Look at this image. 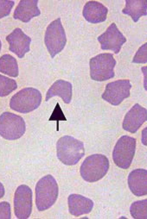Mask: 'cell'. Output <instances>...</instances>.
I'll use <instances>...</instances> for the list:
<instances>
[{
  "instance_id": "obj_1",
  "label": "cell",
  "mask_w": 147,
  "mask_h": 219,
  "mask_svg": "<svg viewBox=\"0 0 147 219\" xmlns=\"http://www.w3.org/2000/svg\"><path fill=\"white\" fill-rule=\"evenodd\" d=\"M35 202L38 211L45 210L55 203L59 193L56 180L51 175L48 174L40 179L36 184Z\"/></svg>"
},
{
  "instance_id": "obj_2",
  "label": "cell",
  "mask_w": 147,
  "mask_h": 219,
  "mask_svg": "<svg viewBox=\"0 0 147 219\" xmlns=\"http://www.w3.org/2000/svg\"><path fill=\"white\" fill-rule=\"evenodd\" d=\"M56 148L58 158L67 165L76 164L85 155L83 143L70 136L60 138L57 143Z\"/></svg>"
},
{
  "instance_id": "obj_3",
  "label": "cell",
  "mask_w": 147,
  "mask_h": 219,
  "mask_svg": "<svg viewBox=\"0 0 147 219\" xmlns=\"http://www.w3.org/2000/svg\"><path fill=\"white\" fill-rule=\"evenodd\" d=\"M109 167L107 158L100 154H95L87 157L82 163L80 173L82 179L93 182L102 178L107 174Z\"/></svg>"
},
{
  "instance_id": "obj_4",
  "label": "cell",
  "mask_w": 147,
  "mask_h": 219,
  "mask_svg": "<svg viewBox=\"0 0 147 219\" xmlns=\"http://www.w3.org/2000/svg\"><path fill=\"white\" fill-rule=\"evenodd\" d=\"M42 95L37 89L31 87L23 88L11 97L9 106L12 110L26 114L36 109L42 101Z\"/></svg>"
},
{
  "instance_id": "obj_5",
  "label": "cell",
  "mask_w": 147,
  "mask_h": 219,
  "mask_svg": "<svg viewBox=\"0 0 147 219\" xmlns=\"http://www.w3.org/2000/svg\"><path fill=\"white\" fill-rule=\"evenodd\" d=\"M113 55L110 53H101L90 59V75L92 79L103 81L114 77V69L116 61Z\"/></svg>"
},
{
  "instance_id": "obj_6",
  "label": "cell",
  "mask_w": 147,
  "mask_h": 219,
  "mask_svg": "<svg viewBox=\"0 0 147 219\" xmlns=\"http://www.w3.org/2000/svg\"><path fill=\"white\" fill-rule=\"evenodd\" d=\"M44 41L52 58L63 49L67 38L60 18L53 20L48 25L45 32Z\"/></svg>"
},
{
  "instance_id": "obj_7",
  "label": "cell",
  "mask_w": 147,
  "mask_h": 219,
  "mask_svg": "<svg viewBox=\"0 0 147 219\" xmlns=\"http://www.w3.org/2000/svg\"><path fill=\"white\" fill-rule=\"evenodd\" d=\"M136 139L127 135L121 136L117 141L113 152L114 162L119 167L127 169L130 166L134 156Z\"/></svg>"
},
{
  "instance_id": "obj_8",
  "label": "cell",
  "mask_w": 147,
  "mask_h": 219,
  "mask_svg": "<svg viewBox=\"0 0 147 219\" xmlns=\"http://www.w3.org/2000/svg\"><path fill=\"white\" fill-rule=\"evenodd\" d=\"M26 126L23 118L10 112L0 116V135L9 140L18 139L25 133Z\"/></svg>"
},
{
  "instance_id": "obj_9",
  "label": "cell",
  "mask_w": 147,
  "mask_h": 219,
  "mask_svg": "<svg viewBox=\"0 0 147 219\" xmlns=\"http://www.w3.org/2000/svg\"><path fill=\"white\" fill-rule=\"evenodd\" d=\"M131 87L129 79H120L109 83L106 86L102 98L112 105H118L129 97Z\"/></svg>"
},
{
  "instance_id": "obj_10",
  "label": "cell",
  "mask_w": 147,
  "mask_h": 219,
  "mask_svg": "<svg viewBox=\"0 0 147 219\" xmlns=\"http://www.w3.org/2000/svg\"><path fill=\"white\" fill-rule=\"evenodd\" d=\"M32 192L28 185L23 184L16 189L13 204L15 214L19 219H26L30 216L32 209Z\"/></svg>"
},
{
  "instance_id": "obj_11",
  "label": "cell",
  "mask_w": 147,
  "mask_h": 219,
  "mask_svg": "<svg viewBox=\"0 0 147 219\" xmlns=\"http://www.w3.org/2000/svg\"><path fill=\"white\" fill-rule=\"evenodd\" d=\"M97 40L102 50H111L116 54L119 52L122 46L127 41L114 23H112L105 32L99 36Z\"/></svg>"
},
{
  "instance_id": "obj_12",
  "label": "cell",
  "mask_w": 147,
  "mask_h": 219,
  "mask_svg": "<svg viewBox=\"0 0 147 219\" xmlns=\"http://www.w3.org/2000/svg\"><path fill=\"white\" fill-rule=\"evenodd\" d=\"M146 120V109L137 103L125 114L123 122L122 127L126 131L134 133Z\"/></svg>"
},
{
  "instance_id": "obj_13",
  "label": "cell",
  "mask_w": 147,
  "mask_h": 219,
  "mask_svg": "<svg viewBox=\"0 0 147 219\" xmlns=\"http://www.w3.org/2000/svg\"><path fill=\"white\" fill-rule=\"evenodd\" d=\"M9 44V50L19 58H22L30 50V38L19 28H16L6 38Z\"/></svg>"
},
{
  "instance_id": "obj_14",
  "label": "cell",
  "mask_w": 147,
  "mask_h": 219,
  "mask_svg": "<svg viewBox=\"0 0 147 219\" xmlns=\"http://www.w3.org/2000/svg\"><path fill=\"white\" fill-rule=\"evenodd\" d=\"M108 8L102 3L95 1H89L84 6L82 15L88 22L96 24L107 19Z\"/></svg>"
},
{
  "instance_id": "obj_15",
  "label": "cell",
  "mask_w": 147,
  "mask_h": 219,
  "mask_svg": "<svg viewBox=\"0 0 147 219\" xmlns=\"http://www.w3.org/2000/svg\"><path fill=\"white\" fill-rule=\"evenodd\" d=\"M128 184L131 192L137 196L147 194V171L143 169H134L129 173Z\"/></svg>"
},
{
  "instance_id": "obj_16",
  "label": "cell",
  "mask_w": 147,
  "mask_h": 219,
  "mask_svg": "<svg viewBox=\"0 0 147 219\" xmlns=\"http://www.w3.org/2000/svg\"><path fill=\"white\" fill-rule=\"evenodd\" d=\"M68 203L69 212L76 216L89 213L94 206L92 200L76 194H72L69 195Z\"/></svg>"
},
{
  "instance_id": "obj_17",
  "label": "cell",
  "mask_w": 147,
  "mask_h": 219,
  "mask_svg": "<svg viewBox=\"0 0 147 219\" xmlns=\"http://www.w3.org/2000/svg\"><path fill=\"white\" fill-rule=\"evenodd\" d=\"M38 0H21L16 8L13 17L24 22H28L33 17L39 15L40 10Z\"/></svg>"
},
{
  "instance_id": "obj_18",
  "label": "cell",
  "mask_w": 147,
  "mask_h": 219,
  "mask_svg": "<svg viewBox=\"0 0 147 219\" xmlns=\"http://www.w3.org/2000/svg\"><path fill=\"white\" fill-rule=\"evenodd\" d=\"M55 96L61 97L65 103H69L72 96L71 83L62 80H59L55 81L47 93L46 101H48L51 98Z\"/></svg>"
},
{
  "instance_id": "obj_19",
  "label": "cell",
  "mask_w": 147,
  "mask_h": 219,
  "mask_svg": "<svg viewBox=\"0 0 147 219\" xmlns=\"http://www.w3.org/2000/svg\"><path fill=\"white\" fill-rule=\"evenodd\" d=\"M125 1V6L122 12L130 16L134 22L138 21L142 16L146 15V0H126Z\"/></svg>"
},
{
  "instance_id": "obj_20",
  "label": "cell",
  "mask_w": 147,
  "mask_h": 219,
  "mask_svg": "<svg viewBox=\"0 0 147 219\" xmlns=\"http://www.w3.org/2000/svg\"><path fill=\"white\" fill-rule=\"evenodd\" d=\"M0 72L11 77H17L19 70L16 59L9 54L2 56L0 58Z\"/></svg>"
},
{
  "instance_id": "obj_21",
  "label": "cell",
  "mask_w": 147,
  "mask_h": 219,
  "mask_svg": "<svg viewBox=\"0 0 147 219\" xmlns=\"http://www.w3.org/2000/svg\"><path fill=\"white\" fill-rule=\"evenodd\" d=\"M131 216L136 219L147 218V200L144 199L133 202L130 207Z\"/></svg>"
},
{
  "instance_id": "obj_22",
  "label": "cell",
  "mask_w": 147,
  "mask_h": 219,
  "mask_svg": "<svg viewBox=\"0 0 147 219\" xmlns=\"http://www.w3.org/2000/svg\"><path fill=\"white\" fill-rule=\"evenodd\" d=\"M16 81L0 74V97L8 95L17 88Z\"/></svg>"
},
{
  "instance_id": "obj_23",
  "label": "cell",
  "mask_w": 147,
  "mask_h": 219,
  "mask_svg": "<svg viewBox=\"0 0 147 219\" xmlns=\"http://www.w3.org/2000/svg\"><path fill=\"white\" fill-rule=\"evenodd\" d=\"M147 42L141 46L136 52L132 62L145 64L147 62Z\"/></svg>"
},
{
  "instance_id": "obj_24",
  "label": "cell",
  "mask_w": 147,
  "mask_h": 219,
  "mask_svg": "<svg viewBox=\"0 0 147 219\" xmlns=\"http://www.w3.org/2000/svg\"><path fill=\"white\" fill-rule=\"evenodd\" d=\"M14 4L11 0H0V19L9 14Z\"/></svg>"
},
{
  "instance_id": "obj_25",
  "label": "cell",
  "mask_w": 147,
  "mask_h": 219,
  "mask_svg": "<svg viewBox=\"0 0 147 219\" xmlns=\"http://www.w3.org/2000/svg\"><path fill=\"white\" fill-rule=\"evenodd\" d=\"M11 217V206L6 201L0 202V219H10Z\"/></svg>"
},
{
  "instance_id": "obj_26",
  "label": "cell",
  "mask_w": 147,
  "mask_h": 219,
  "mask_svg": "<svg viewBox=\"0 0 147 219\" xmlns=\"http://www.w3.org/2000/svg\"><path fill=\"white\" fill-rule=\"evenodd\" d=\"M146 127L144 128L142 131V141L144 145H146Z\"/></svg>"
},
{
  "instance_id": "obj_27",
  "label": "cell",
  "mask_w": 147,
  "mask_h": 219,
  "mask_svg": "<svg viewBox=\"0 0 147 219\" xmlns=\"http://www.w3.org/2000/svg\"><path fill=\"white\" fill-rule=\"evenodd\" d=\"M5 193V189L4 186L2 183L0 181V199L4 196Z\"/></svg>"
},
{
  "instance_id": "obj_28",
  "label": "cell",
  "mask_w": 147,
  "mask_h": 219,
  "mask_svg": "<svg viewBox=\"0 0 147 219\" xmlns=\"http://www.w3.org/2000/svg\"><path fill=\"white\" fill-rule=\"evenodd\" d=\"M1 40H0V51L1 49Z\"/></svg>"
}]
</instances>
